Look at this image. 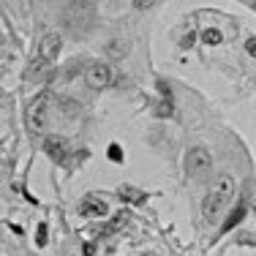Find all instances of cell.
<instances>
[{"label":"cell","instance_id":"obj_13","mask_svg":"<svg viewBox=\"0 0 256 256\" xmlns=\"http://www.w3.org/2000/svg\"><path fill=\"white\" fill-rule=\"evenodd\" d=\"M36 242H38L41 248L46 246V224H38V234H36Z\"/></svg>","mask_w":256,"mask_h":256},{"label":"cell","instance_id":"obj_12","mask_svg":"<svg viewBox=\"0 0 256 256\" xmlns=\"http://www.w3.org/2000/svg\"><path fill=\"white\" fill-rule=\"evenodd\" d=\"M106 156H109V161H123V150H120L118 144H109Z\"/></svg>","mask_w":256,"mask_h":256},{"label":"cell","instance_id":"obj_18","mask_svg":"<svg viewBox=\"0 0 256 256\" xmlns=\"http://www.w3.org/2000/svg\"><path fill=\"white\" fill-rule=\"evenodd\" d=\"M254 212H256V204H254Z\"/></svg>","mask_w":256,"mask_h":256},{"label":"cell","instance_id":"obj_3","mask_svg":"<svg viewBox=\"0 0 256 256\" xmlns=\"http://www.w3.org/2000/svg\"><path fill=\"white\" fill-rule=\"evenodd\" d=\"M84 79H88V88H93V90H104V88H109L112 84V68H109L106 63H93L88 71H84Z\"/></svg>","mask_w":256,"mask_h":256},{"label":"cell","instance_id":"obj_6","mask_svg":"<svg viewBox=\"0 0 256 256\" xmlns=\"http://www.w3.org/2000/svg\"><path fill=\"white\" fill-rule=\"evenodd\" d=\"M38 54H41V63H52V60L60 54V36L58 33H44L41 36Z\"/></svg>","mask_w":256,"mask_h":256},{"label":"cell","instance_id":"obj_2","mask_svg":"<svg viewBox=\"0 0 256 256\" xmlns=\"http://www.w3.org/2000/svg\"><path fill=\"white\" fill-rule=\"evenodd\" d=\"M46 109H50V98H46V93H38L33 101L28 104L25 120H28V128L33 134L44 131V126H46Z\"/></svg>","mask_w":256,"mask_h":256},{"label":"cell","instance_id":"obj_11","mask_svg":"<svg viewBox=\"0 0 256 256\" xmlns=\"http://www.w3.org/2000/svg\"><path fill=\"white\" fill-rule=\"evenodd\" d=\"M156 114L158 118H169V114H172V101H158L156 104Z\"/></svg>","mask_w":256,"mask_h":256},{"label":"cell","instance_id":"obj_10","mask_svg":"<svg viewBox=\"0 0 256 256\" xmlns=\"http://www.w3.org/2000/svg\"><path fill=\"white\" fill-rule=\"evenodd\" d=\"M202 41H204V44H210V46H216V44H221V41H224V33L218 28H204L202 30Z\"/></svg>","mask_w":256,"mask_h":256},{"label":"cell","instance_id":"obj_15","mask_svg":"<svg viewBox=\"0 0 256 256\" xmlns=\"http://www.w3.org/2000/svg\"><path fill=\"white\" fill-rule=\"evenodd\" d=\"M246 52L251 54V58H256V38H248L246 41Z\"/></svg>","mask_w":256,"mask_h":256},{"label":"cell","instance_id":"obj_19","mask_svg":"<svg viewBox=\"0 0 256 256\" xmlns=\"http://www.w3.org/2000/svg\"><path fill=\"white\" fill-rule=\"evenodd\" d=\"M251 6H254V8H256V3H251Z\"/></svg>","mask_w":256,"mask_h":256},{"label":"cell","instance_id":"obj_4","mask_svg":"<svg viewBox=\"0 0 256 256\" xmlns=\"http://www.w3.org/2000/svg\"><path fill=\"white\" fill-rule=\"evenodd\" d=\"M210 164H212V158L210 153H207V148H191L186 153V169H188V174H202L210 169Z\"/></svg>","mask_w":256,"mask_h":256},{"label":"cell","instance_id":"obj_16","mask_svg":"<svg viewBox=\"0 0 256 256\" xmlns=\"http://www.w3.org/2000/svg\"><path fill=\"white\" fill-rule=\"evenodd\" d=\"M180 44H182V46H186V50H188V46H191V44H194V33H186V38H182V41H180Z\"/></svg>","mask_w":256,"mask_h":256},{"label":"cell","instance_id":"obj_5","mask_svg":"<svg viewBox=\"0 0 256 256\" xmlns=\"http://www.w3.org/2000/svg\"><path fill=\"white\" fill-rule=\"evenodd\" d=\"M79 212H82V216H90V218H104L109 212V204L104 196H98V194H90V196H84L82 202H79Z\"/></svg>","mask_w":256,"mask_h":256},{"label":"cell","instance_id":"obj_9","mask_svg":"<svg viewBox=\"0 0 256 256\" xmlns=\"http://www.w3.org/2000/svg\"><path fill=\"white\" fill-rule=\"evenodd\" d=\"M118 199H123V202H136V204H142V202H144V194L134 191L131 186H120V188H118Z\"/></svg>","mask_w":256,"mask_h":256},{"label":"cell","instance_id":"obj_8","mask_svg":"<svg viewBox=\"0 0 256 256\" xmlns=\"http://www.w3.org/2000/svg\"><path fill=\"white\" fill-rule=\"evenodd\" d=\"M246 212H248V204H246V202H240V204L234 207V210H232V216L226 218V221H224V226H221V234H226V232H232V229H234L237 224H240L242 218H246Z\"/></svg>","mask_w":256,"mask_h":256},{"label":"cell","instance_id":"obj_7","mask_svg":"<svg viewBox=\"0 0 256 256\" xmlns=\"http://www.w3.org/2000/svg\"><path fill=\"white\" fill-rule=\"evenodd\" d=\"M44 153L50 156L54 164H63L66 153H68V142H66L63 136H46L44 139Z\"/></svg>","mask_w":256,"mask_h":256},{"label":"cell","instance_id":"obj_14","mask_svg":"<svg viewBox=\"0 0 256 256\" xmlns=\"http://www.w3.org/2000/svg\"><path fill=\"white\" fill-rule=\"evenodd\" d=\"M153 0H136V3H134V8H139V11H148V8H153Z\"/></svg>","mask_w":256,"mask_h":256},{"label":"cell","instance_id":"obj_17","mask_svg":"<svg viewBox=\"0 0 256 256\" xmlns=\"http://www.w3.org/2000/svg\"><path fill=\"white\" fill-rule=\"evenodd\" d=\"M93 251H96V246H93V242H88V246H84V256H93Z\"/></svg>","mask_w":256,"mask_h":256},{"label":"cell","instance_id":"obj_1","mask_svg":"<svg viewBox=\"0 0 256 256\" xmlns=\"http://www.w3.org/2000/svg\"><path fill=\"white\" fill-rule=\"evenodd\" d=\"M232 194H234V180H232L229 174L218 178V182L210 188V194L204 196V204H202V212H204V221L207 224H212V221L221 218V212L229 207Z\"/></svg>","mask_w":256,"mask_h":256}]
</instances>
